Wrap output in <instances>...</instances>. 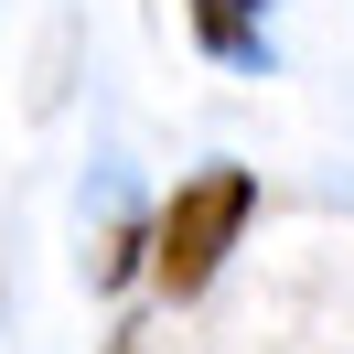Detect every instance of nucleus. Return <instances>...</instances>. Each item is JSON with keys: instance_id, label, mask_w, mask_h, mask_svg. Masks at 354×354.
<instances>
[{"instance_id": "nucleus-1", "label": "nucleus", "mask_w": 354, "mask_h": 354, "mask_svg": "<svg viewBox=\"0 0 354 354\" xmlns=\"http://www.w3.org/2000/svg\"><path fill=\"white\" fill-rule=\"evenodd\" d=\"M247 215H258V183H247L236 161L194 172L172 204H161V225H151V279L172 290V301H194V290L225 268V247L247 236Z\"/></svg>"}, {"instance_id": "nucleus-2", "label": "nucleus", "mask_w": 354, "mask_h": 354, "mask_svg": "<svg viewBox=\"0 0 354 354\" xmlns=\"http://www.w3.org/2000/svg\"><path fill=\"white\" fill-rule=\"evenodd\" d=\"M194 32H204V54H225V65H247V75L268 65V32H258V0H194Z\"/></svg>"}]
</instances>
